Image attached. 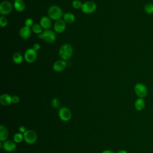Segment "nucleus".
<instances>
[{
  "label": "nucleus",
  "instance_id": "nucleus-14",
  "mask_svg": "<svg viewBox=\"0 0 153 153\" xmlns=\"http://www.w3.org/2000/svg\"><path fill=\"white\" fill-rule=\"evenodd\" d=\"M39 24L43 29H49L51 26V19L48 16H43L40 19Z\"/></svg>",
  "mask_w": 153,
  "mask_h": 153
},
{
  "label": "nucleus",
  "instance_id": "nucleus-20",
  "mask_svg": "<svg viewBox=\"0 0 153 153\" xmlns=\"http://www.w3.org/2000/svg\"><path fill=\"white\" fill-rule=\"evenodd\" d=\"M12 59L13 62L16 64H20L23 60V57L20 53L16 52L13 54Z\"/></svg>",
  "mask_w": 153,
  "mask_h": 153
},
{
  "label": "nucleus",
  "instance_id": "nucleus-12",
  "mask_svg": "<svg viewBox=\"0 0 153 153\" xmlns=\"http://www.w3.org/2000/svg\"><path fill=\"white\" fill-rule=\"evenodd\" d=\"M66 60H59L56 61L53 65V69L54 71L57 72H60L63 71L66 67Z\"/></svg>",
  "mask_w": 153,
  "mask_h": 153
},
{
  "label": "nucleus",
  "instance_id": "nucleus-24",
  "mask_svg": "<svg viewBox=\"0 0 153 153\" xmlns=\"http://www.w3.org/2000/svg\"><path fill=\"white\" fill-rule=\"evenodd\" d=\"M51 105L54 108H58L60 106V100L56 97H54L51 100Z\"/></svg>",
  "mask_w": 153,
  "mask_h": 153
},
{
  "label": "nucleus",
  "instance_id": "nucleus-30",
  "mask_svg": "<svg viewBox=\"0 0 153 153\" xmlns=\"http://www.w3.org/2000/svg\"><path fill=\"white\" fill-rule=\"evenodd\" d=\"M35 51H38V50H39V49L41 48V46H40V44H38V43H35L33 45V47H32Z\"/></svg>",
  "mask_w": 153,
  "mask_h": 153
},
{
  "label": "nucleus",
  "instance_id": "nucleus-16",
  "mask_svg": "<svg viewBox=\"0 0 153 153\" xmlns=\"http://www.w3.org/2000/svg\"><path fill=\"white\" fill-rule=\"evenodd\" d=\"M14 7L17 11L22 12L25 9V2L23 0H16L14 2Z\"/></svg>",
  "mask_w": 153,
  "mask_h": 153
},
{
  "label": "nucleus",
  "instance_id": "nucleus-25",
  "mask_svg": "<svg viewBox=\"0 0 153 153\" xmlns=\"http://www.w3.org/2000/svg\"><path fill=\"white\" fill-rule=\"evenodd\" d=\"M82 5V3H81V2L79 0H74L72 2V5L73 8L76 10L81 8Z\"/></svg>",
  "mask_w": 153,
  "mask_h": 153
},
{
  "label": "nucleus",
  "instance_id": "nucleus-27",
  "mask_svg": "<svg viewBox=\"0 0 153 153\" xmlns=\"http://www.w3.org/2000/svg\"><path fill=\"white\" fill-rule=\"evenodd\" d=\"M25 25L26 26H27L29 27H32V26L34 25L33 24V20L30 18H27L26 19L25 22Z\"/></svg>",
  "mask_w": 153,
  "mask_h": 153
},
{
  "label": "nucleus",
  "instance_id": "nucleus-6",
  "mask_svg": "<svg viewBox=\"0 0 153 153\" xmlns=\"http://www.w3.org/2000/svg\"><path fill=\"white\" fill-rule=\"evenodd\" d=\"M24 140L28 144H33L37 140V134L33 130H27V131L23 134Z\"/></svg>",
  "mask_w": 153,
  "mask_h": 153
},
{
  "label": "nucleus",
  "instance_id": "nucleus-13",
  "mask_svg": "<svg viewBox=\"0 0 153 153\" xmlns=\"http://www.w3.org/2000/svg\"><path fill=\"white\" fill-rule=\"evenodd\" d=\"M31 33H32V29L26 26H23L20 29V31H19V35L20 37L24 39H28L30 36Z\"/></svg>",
  "mask_w": 153,
  "mask_h": 153
},
{
  "label": "nucleus",
  "instance_id": "nucleus-31",
  "mask_svg": "<svg viewBox=\"0 0 153 153\" xmlns=\"http://www.w3.org/2000/svg\"><path fill=\"white\" fill-rule=\"evenodd\" d=\"M102 153H115L114 151H111V150H109V149H106V150H105L103 151H102Z\"/></svg>",
  "mask_w": 153,
  "mask_h": 153
},
{
  "label": "nucleus",
  "instance_id": "nucleus-10",
  "mask_svg": "<svg viewBox=\"0 0 153 153\" xmlns=\"http://www.w3.org/2000/svg\"><path fill=\"white\" fill-rule=\"evenodd\" d=\"M0 145L1 148H3L7 152H13L17 148L16 143L14 140H6L3 143L1 142Z\"/></svg>",
  "mask_w": 153,
  "mask_h": 153
},
{
  "label": "nucleus",
  "instance_id": "nucleus-2",
  "mask_svg": "<svg viewBox=\"0 0 153 153\" xmlns=\"http://www.w3.org/2000/svg\"><path fill=\"white\" fill-rule=\"evenodd\" d=\"M73 54V48L69 44H64L59 48V54L62 60L69 59Z\"/></svg>",
  "mask_w": 153,
  "mask_h": 153
},
{
  "label": "nucleus",
  "instance_id": "nucleus-11",
  "mask_svg": "<svg viewBox=\"0 0 153 153\" xmlns=\"http://www.w3.org/2000/svg\"><path fill=\"white\" fill-rule=\"evenodd\" d=\"M54 30L58 33H63L66 28V23L63 19H59L56 20L54 24Z\"/></svg>",
  "mask_w": 153,
  "mask_h": 153
},
{
  "label": "nucleus",
  "instance_id": "nucleus-9",
  "mask_svg": "<svg viewBox=\"0 0 153 153\" xmlns=\"http://www.w3.org/2000/svg\"><path fill=\"white\" fill-rule=\"evenodd\" d=\"M13 10V5L8 1H4L0 4V13L2 16H6L11 13Z\"/></svg>",
  "mask_w": 153,
  "mask_h": 153
},
{
  "label": "nucleus",
  "instance_id": "nucleus-15",
  "mask_svg": "<svg viewBox=\"0 0 153 153\" xmlns=\"http://www.w3.org/2000/svg\"><path fill=\"white\" fill-rule=\"evenodd\" d=\"M0 103L3 106H8L12 103V97L7 93H4L0 96Z\"/></svg>",
  "mask_w": 153,
  "mask_h": 153
},
{
  "label": "nucleus",
  "instance_id": "nucleus-33",
  "mask_svg": "<svg viewBox=\"0 0 153 153\" xmlns=\"http://www.w3.org/2000/svg\"><path fill=\"white\" fill-rule=\"evenodd\" d=\"M4 1H8V0H4Z\"/></svg>",
  "mask_w": 153,
  "mask_h": 153
},
{
  "label": "nucleus",
  "instance_id": "nucleus-21",
  "mask_svg": "<svg viewBox=\"0 0 153 153\" xmlns=\"http://www.w3.org/2000/svg\"><path fill=\"white\" fill-rule=\"evenodd\" d=\"M32 30L36 34H39L43 32V29L42 26H41L40 24L38 23H35L32 26Z\"/></svg>",
  "mask_w": 153,
  "mask_h": 153
},
{
  "label": "nucleus",
  "instance_id": "nucleus-5",
  "mask_svg": "<svg viewBox=\"0 0 153 153\" xmlns=\"http://www.w3.org/2000/svg\"><path fill=\"white\" fill-rule=\"evenodd\" d=\"M134 90L136 94L140 98H144L148 94L147 87L142 83H137L134 85Z\"/></svg>",
  "mask_w": 153,
  "mask_h": 153
},
{
  "label": "nucleus",
  "instance_id": "nucleus-19",
  "mask_svg": "<svg viewBox=\"0 0 153 153\" xmlns=\"http://www.w3.org/2000/svg\"><path fill=\"white\" fill-rule=\"evenodd\" d=\"M63 19L66 23H72L75 20V17L74 14L70 12H67L65 14H63Z\"/></svg>",
  "mask_w": 153,
  "mask_h": 153
},
{
  "label": "nucleus",
  "instance_id": "nucleus-8",
  "mask_svg": "<svg viewBox=\"0 0 153 153\" xmlns=\"http://www.w3.org/2000/svg\"><path fill=\"white\" fill-rule=\"evenodd\" d=\"M42 39L47 43H53L56 39V35L54 32L51 30H45L42 32Z\"/></svg>",
  "mask_w": 153,
  "mask_h": 153
},
{
  "label": "nucleus",
  "instance_id": "nucleus-28",
  "mask_svg": "<svg viewBox=\"0 0 153 153\" xmlns=\"http://www.w3.org/2000/svg\"><path fill=\"white\" fill-rule=\"evenodd\" d=\"M19 101H20V98L18 96L14 95V96H12V103L16 104V103H18L19 102Z\"/></svg>",
  "mask_w": 153,
  "mask_h": 153
},
{
  "label": "nucleus",
  "instance_id": "nucleus-4",
  "mask_svg": "<svg viewBox=\"0 0 153 153\" xmlns=\"http://www.w3.org/2000/svg\"><path fill=\"white\" fill-rule=\"evenodd\" d=\"M58 115L60 119L65 122L69 121L72 118V112L71 110L65 106H63L59 109Z\"/></svg>",
  "mask_w": 153,
  "mask_h": 153
},
{
  "label": "nucleus",
  "instance_id": "nucleus-26",
  "mask_svg": "<svg viewBox=\"0 0 153 153\" xmlns=\"http://www.w3.org/2000/svg\"><path fill=\"white\" fill-rule=\"evenodd\" d=\"M8 24V20L4 16H2L0 17V25L2 27H5Z\"/></svg>",
  "mask_w": 153,
  "mask_h": 153
},
{
  "label": "nucleus",
  "instance_id": "nucleus-22",
  "mask_svg": "<svg viewBox=\"0 0 153 153\" xmlns=\"http://www.w3.org/2000/svg\"><path fill=\"white\" fill-rule=\"evenodd\" d=\"M24 140V135L20 133H16L13 136V140L16 143H20Z\"/></svg>",
  "mask_w": 153,
  "mask_h": 153
},
{
  "label": "nucleus",
  "instance_id": "nucleus-3",
  "mask_svg": "<svg viewBox=\"0 0 153 153\" xmlns=\"http://www.w3.org/2000/svg\"><path fill=\"white\" fill-rule=\"evenodd\" d=\"M97 8V5L96 4L91 1H86L84 3H82V7H81V11L82 13L86 14H89L94 13Z\"/></svg>",
  "mask_w": 153,
  "mask_h": 153
},
{
  "label": "nucleus",
  "instance_id": "nucleus-32",
  "mask_svg": "<svg viewBox=\"0 0 153 153\" xmlns=\"http://www.w3.org/2000/svg\"><path fill=\"white\" fill-rule=\"evenodd\" d=\"M117 153H127V152L126 150L124 149H121L120 151H118Z\"/></svg>",
  "mask_w": 153,
  "mask_h": 153
},
{
  "label": "nucleus",
  "instance_id": "nucleus-18",
  "mask_svg": "<svg viewBox=\"0 0 153 153\" xmlns=\"http://www.w3.org/2000/svg\"><path fill=\"white\" fill-rule=\"evenodd\" d=\"M8 136V131L5 126L4 125L0 126V140L4 142L7 140Z\"/></svg>",
  "mask_w": 153,
  "mask_h": 153
},
{
  "label": "nucleus",
  "instance_id": "nucleus-17",
  "mask_svg": "<svg viewBox=\"0 0 153 153\" xmlns=\"http://www.w3.org/2000/svg\"><path fill=\"white\" fill-rule=\"evenodd\" d=\"M145 107V102L143 98L139 97L134 102V108L137 111H142Z\"/></svg>",
  "mask_w": 153,
  "mask_h": 153
},
{
  "label": "nucleus",
  "instance_id": "nucleus-7",
  "mask_svg": "<svg viewBox=\"0 0 153 153\" xmlns=\"http://www.w3.org/2000/svg\"><path fill=\"white\" fill-rule=\"evenodd\" d=\"M24 58L27 62L33 63L37 58V51L33 48H29L25 52Z\"/></svg>",
  "mask_w": 153,
  "mask_h": 153
},
{
  "label": "nucleus",
  "instance_id": "nucleus-1",
  "mask_svg": "<svg viewBox=\"0 0 153 153\" xmlns=\"http://www.w3.org/2000/svg\"><path fill=\"white\" fill-rule=\"evenodd\" d=\"M48 16L53 20H58L61 19L63 16L62 9L58 5H53L50 6L47 10Z\"/></svg>",
  "mask_w": 153,
  "mask_h": 153
},
{
  "label": "nucleus",
  "instance_id": "nucleus-34",
  "mask_svg": "<svg viewBox=\"0 0 153 153\" xmlns=\"http://www.w3.org/2000/svg\"><path fill=\"white\" fill-rule=\"evenodd\" d=\"M16 1V0H14V1Z\"/></svg>",
  "mask_w": 153,
  "mask_h": 153
},
{
  "label": "nucleus",
  "instance_id": "nucleus-23",
  "mask_svg": "<svg viewBox=\"0 0 153 153\" xmlns=\"http://www.w3.org/2000/svg\"><path fill=\"white\" fill-rule=\"evenodd\" d=\"M143 9L146 13L149 14H153V4L151 3V2L146 4L144 5Z\"/></svg>",
  "mask_w": 153,
  "mask_h": 153
},
{
  "label": "nucleus",
  "instance_id": "nucleus-29",
  "mask_svg": "<svg viewBox=\"0 0 153 153\" xmlns=\"http://www.w3.org/2000/svg\"><path fill=\"white\" fill-rule=\"evenodd\" d=\"M26 131H27L26 128V127L24 126H20L19 128V133H20L24 134Z\"/></svg>",
  "mask_w": 153,
  "mask_h": 153
}]
</instances>
